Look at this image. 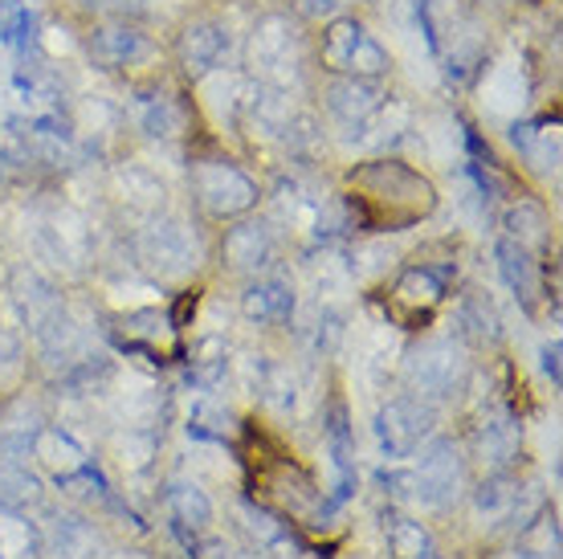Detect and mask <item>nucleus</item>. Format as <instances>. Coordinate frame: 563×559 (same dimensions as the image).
<instances>
[{"instance_id":"nucleus-11","label":"nucleus","mask_w":563,"mask_h":559,"mask_svg":"<svg viewBox=\"0 0 563 559\" xmlns=\"http://www.w3.org/2000/svg\"><path fill=\"white\" fill-rule=\"evenodd\" d=\"M152 54V42L147 33H140L128 21H111V25H99L90 33V57L102 62L107 70H123V66H135Z\"/></svg>"},{"instance_id":"nucleus-2","label":"nucleus","mask_w":563,"mask_h":559,"mask_svg":"<svg viewBox=\"0 0 563 559\" xmlns=\"http://www.w3.org/2000/svg\"><path fill=\"white\" fill-rule=\"evenodd\" d=\"M405 376H409L412 396L433 405V401H450L462 392L465 376H470V360L457 339H429L409 355Z\"/></svg>"},{"instance_id":"nucleus-14","label":"nucleus","mask_w":563,"mask_h":559,"mask_svg":"<svg viewBox=\"0 0 563 559\" xmlns=\"http://www.w3.org/2000/svg\"><path fill=\"white\" fill-rule=\"evenodd\" d=\"M241 310L250 322H262V327H274V322H286L295 315V294L286 282H257L241 294Z\"/></svg>"},{"instance_id":"nucleus-30","label":"nucleus","mask_w":563,"mask_h":559,"mask_svg":"<svg viewBox=\"0 0 563 559\" xmlns=\"http://www.w3.org/2000/svg\"><path fill=\"white\" fill-rule=\"evenodd\" d=\"M37 478L29 474L25 465L16 462H0V506H21V503H33L37 498Z\"/></svg>"},{"instance_id":"nucleus-4","label":"nucleus","mask_w":563,"mask_h":559,"mask_svg":"<svg viewBox=\"0 0 563 559\" xmlns=\"http://www.w3.org/2000/svg\"><path fill=\"white\" fill-rule=\"evenodd\" d=\"M192 184H197V200L205 205L209 217H241L257 205V184L229 160H200L197 172H192Z\"/></svg>"},{"instance_id":"nucleus-15","label":"nucleus","mask_w":563,"mask_h":559,"mask_svg":"<svg viewBox=\"0 0 563 559\" xmlns=\"http://www.w3.org/2000/svg\"><path fill=\"white\" fill-rule=\"evenodd\" d=\"M474 446H478L482 462L490 465L494 474H503V470L519 458V425H515V420H507V417L482 420Z\"/></svg>"},{"instance_id":"nucleus-6","label":"nucleus","mask_w":563,"mask_h":559,"mask_svg":"<svg viewBox=\"0 0 563 559\" xmlns=\"http://www.w3.org/2000/svg\"><path fill=\"white\" fill-rule=\"evenodd\" d=\"M197 241H192V229L176 217H164V221H152L140 233V262L159 278H184L188 270L197 266Z\"/></svg>"},{"instance_id":"nucleus-20","label":"nucleus","mask_w":563,"mask_h":559,"mask_svg":"<svg viewBox=\"0 0 563 559\" xmlns=\"http://www.w3.org/2000/svg\"><path fill=\"white\" fill-rule=\"evenodd\" d=\"M367 29L355 21V17H331V25L323 29V66L331 74H347V62H352L355 45Z\"/></svg>"},{"instance_id":"nucleus-33","label":"nucleus","mask_w":563,"mask_h":559,"mask_svg":"<svg viewBox=\"0 0 563 559\" xmlns=\"http://www.w3.org/2000/svg\"><path fill=\"white\" fill-rule=\"evenodd\" d=\"M450 9V0H417V13H421V25H424V37L433 50H441V17Z\"/></svg>"},{"instance_id":"nucleus-24","label":"nucleus","mask_w":563,"mask_h":559,"mask_svg":"<svg viewBox=\"0 0 563 559\" xmlns=\"http://www.w3.org/2000/svg\"><path fill=\"white\" fill-rule=\"evenodd\" d=\"M168 506H172V518L180 523L184 531H192V535L209 531L212 503L205 498V490H197V486H176V490H172Z\"/></svg>"},{"instance_id":"nucleus-8","label":"nucleus","mask_w":563,"mask_h":559,"mask_svg":"<svg viewBox=\"0 0 563 559\" xmlns=\"http://www.w3.org/2000/svg\"><path fill=\"white\" fill-rule=\"evenodd\" d=\"M462 482H465L462 458H457V449H453L450 441H437L421 458L417 474H412L417 498H421L424 506H450L453 498L462 494Z\"/></svg>"},{"instance_id":"nucleus-12","label":"nucleus","mask_w":563,"mask_h":559,"mask_svg":"<svg viewBox=\"0 0 563 559\" xmlns=\"http://www.w3.org/2000/svg\"><path fill=\"white\" fill-rule=\"evenodd\" d=\"M229 54V33L212 21H197L180 33V66L192 78H205L221 66V57Z\"/></svg>"},{"instance_id":"nucleus-3","label":"nucleus","mask_w":563,"mask_h":559,"mask_svg":"<svg viewBox=\"0 0 563 559\" xmlns=\"http://www.w3.org/2000/svg\"><path fill=\"white\" fill-rule=\"evenodd\" d=\"M250 70L257 83L269 90H290L302 70V54H298V33L286 17H266L257 21L254 37H250Z\"/></svg>"},{"instance_id":"nucleus-34","label":"nucleus","mask_w":563,"mask_h":559,"mask_svg":"<svg viewBox=\"0 0 563 559\" xmlns=\"http://www.w3.org/2000/svg\"><path fill=\"white\" fill-rule=\"evenodd\" d=\"M229 425H233V417H229L225 408H217V405H200L197 420H192V429H197V434H212V437H225Z\"/></svg>"},{"instance_id":"nucleus-17","label":"nucleus","mask_w":563,"mask_h":559,"mask_svg":"<svg viewBox=\"0 0 563 559\" xmlns=\"http://www.w3.org/2000/svg\"><path fill=\"white\" fill-rule=\"evenodd\" d=\"M510 140L519 147V155L531 164L536 172H555L560 164V135H555V123H515L510 127Z\"/></svg>"},{"instance_id":"nucleus-21","label":"nucleus","mask_w":563,"mask_h":559,"mask_svg":"<svg viewBox=\"0 0 563 559\" xmlns=\"http://www.w3.org/2000/svg\"><path fill=\"white\" fill-rule=\"evenodd\" d=\"M200 95H205V107L212 111L217 123H225V119H238V111L250 107V98H245V78L238 74H209V83L200 86Z\"/></svg>"},{"instance_id":"nucleus-36","label":"nucleus","mask_w":563,"mask_h":559,"mask_svg":"<svg viewBox=\"0 0 563 559\" xmlns=\"http://www.w3.org/2000/svg\"><path fill=\"white\" fill-rule=\"evenodd\" d=\"M543 368L551 372V380H560V343H551V348L543 351Z\"/></svg>"},{"instance_id":"nucleus-32","label":"nucleus","mask_w":563,"mask_h":559,"mask_svg":"<svg viewBox=\"0 0 563 559\" xmlns=\"http://www.w3.org/2000/svg\"><path fill=\"white\" fill-rule=\"evenodd\" d=\"M462 327L470 331V336H478V339H494L498 336V315H494V307L482 298V294H474V298H465L462 303Z\"/></svg>"},{"instance_id":"nucleus-5","label":"nucleus","mask_w":563,"mask_h":559,"mask_svg":"<svg viewBox=\"0 0 563 559\" xmlns=\"http://www.w3.org/2000/svg\"><path fill=\"white\" fill-rule=\"evenodd\" d=\"M262 474L254 478L257 494H262V503L269 506V511H278V515H290V518H314L319 515V486H314V478L302 470V465H295L290 458H278V462L269 465H257Z\"/></svg>"},{"instance_id":"nucleus-26","label":"nucleus","mask_w":563,"mask_h":559,"mask_svg":"<svg viewBox=\"0 0 563 559\" xmlns=\"http://www.w3.org/2000/svg\"><path fill=\"white\" fill-rule=\"evenodd\" d=\"M388 70H393V57H388V50H384L372 33H364V37H360V45H355L352 62H347V78L376 83V78H384Z\"/></svg>"},{"instance_id":"nucleus-25","label":"nucleus","mask_w":563,"mask_h":559,"mask_svg":"<svg viewBox=\"0 0 563 559\" xmlns=\"http://www.w3.org/2000/svg\"><path fill=\"white\" fill-rule=\"evenodd\" d=\"M522 95H527V83H522L519 66L515 62L494 66L490 78H486V98H490L494 111H515V107H522Z\"/></svg>"},{"instance_id":"nucleus-27","label":"nucleus","mask_w":563,"mask_h":559,"mask_svg":"<svg viewBox=\"0 0 563 559\" xmlns=\"http://www.w3.org/2000/svg\"><path fill=\"white\" fill-rule=\"evenodd\" d=\"M507 224H510V238L519 241V245H527V250L548 241V212L539 209V205H531V200H519L510 209Z\"/></svg>"},{"instance_id":"nucleus-13","label":"nucleus","mask_w":563,"mask_h":559,"mask_svg":"<svg viewBox=\"0 0 563 559\" xmlns=\"http://www.w3.org/2000/svg\"><path fill=\"white\" fill-rule=\"evenodd\" d=\"M274 257V229L266 221H241L225 233L229 270H262Z\"/></svg>"},{"instance_id":"nucleus-7","label":"nucleus","mask_w":563,"mask_h":559,"mask_svg":"<svg viewBox=\"0 0 563 559\" xmlns=\"http://www.w3.org/2000/svg\"><path fill=\"white\" fill-rule=\"evenodd\" d=\"M323 98H327V114H331L339 131L352 135V140H364V131L372 127V119H376L384 107V95L376 86L364 83V78H347V74L331 78Z\"/></svg>"},{"instance_id":"nucleus-10","label":"nucleus","mask_w":563,"mask_h":559,"mask_svg":"<svg viewBox=\"0 0 563 559\" xmlns=\"http://www.w3.org/2000/svg\"><path fill=\"white\" fill-rule=\"evenodd\" d=\"M429 429H433V408L417 396H400L380 413V437L388 453H396V458H409L412 449L429 437Z\"/></svg>"},{"instance_id":"nucleus-16","label":"nucleus","mask_w":563,"mask_h":559,"mask_svg":"<svg viewBox=\"0 0 563 559\" xmlns=\"http://www.w3.org/2000/svg\"><path fill=\"white\" fill-rule=\"evenodd\" d=\"M33 453L42 458L57 478H78L86 470V449L66 429H42L33 437Z\"/></svg>"},{"instance_id":"nucleus-9","label":"nucleus","mask_w":563,"mask_h":559,"mask_svg":"<svg viewBox=\"0 0 563 559\" xmlns=\"http://www.w3.org/2000/svg\"><path fill=\"white\" fill-rule=\"evenodd\" d=\"M441 278H437L429 266H409L400 278L393 282V294H388V315H393L400 327H417L437 310L441 303Z\"/></svg>"},{"instance_id":"nucleus-19","label":"nucleus","mask_w":563,"mask_h":559,"mask_svg":"<svg viewBox=\"0 0 563 559\" xmlns=\"http://www.w3.org/2000/svg\"><path fill=\"white\" fill-rule=\"evenodd\" d=\"M498 266H503V278H507V286L515 294H519L522 303L531 307L536 303V262H531V250L527 245H519L515 238H503L498 241Z\"/></svg>"},{"instance_id":"nucleus-18","label":"nucleus","mask_w":563,"mask_h":559,"mask_svg":"<svg viewBox=\"0 0 563 559\" xmlns=\"http://www.w3.org/2000/svg\"><path fill=\"white\" fill-rule=\"evenodd\" d=\"M135 123L152 140H172V135L184 131V107L172 95H164V90H152V95H143L135 102Z\"/></svg>"},{"instance_id":"nucleus-28","label":"nucleus","mask_w":563,"mask_h":559,"mask_svg":"<svg viewBox=\"0 0 563 559\" xmlns=\"http://www.w3.org/2000/svg\"><path fill=\"white\" fill-rule=\"evenodd\" d=\"M388 547H393L396 559H424L433 556V535L412 518H396L393 531H388Z\"/></svg>"},{"instance_id":"nucleus-31","label":"nucleus","mask_w":563,"mask_h":559,"mask_svg":"<svg viewBox=\"0 0 563 559\" xmlns=\"http://www.w3.org/2000/svg\"><path fill=\"white\" fill-rule=\"evenodd\" d=\"M29 0H0V42L4 45H25L29 42Z\"/></svg>"},{"instance_id":"nucleus-22","label":"nucleus","mask_w":563,"mask_h":559,"mask_svg":"<svg viewBox=\"0 0 563 559\" xmlns=\"http://www.w3.org/2000/svg\"><path fill=\"white\" fill-rule=\"evenodd\" d=\"M114 184H119L123 200H131V205L143 209V212H152V209L164 205V184H159V176H155L152 168H143V164H128V168H119Z\"/></svg>"},{"instance_id":"nucleus-37","label":"nucleus","mask_w":563,"mask_h":559,"mask_svg":"<svg viewBox=\"0 0 563 559\" xmlns=\"http://www.w3.org/2000/svg\"><path fill=\"white\" fill-rule=\"evenodd\" d=\"M86 9H128V4H143V0H82Z\"/></svg>"},{"instance_id":"nucleus-35","label":"nucleus","mask_w":563,"mask_h":559,"mask_svg":"<svg viewBox=\"0 0 563 559\" xmlns=\"http://www.w3.org/2000/svg\"><path fill=\"white\" fill-rule=\"evenodd\" d=\"M352 0H298V9L307 17H335L339 9H347Z\"/></svg>"},{"instance_id":"nucleus-1","label":"nucleus","mask_w":563,"mask_h":559,"mask_svg":"<svg viewBox=\"0 0 563 559\" xmlns=\"http://www.w3.org/2000/svg\"><path fill=\"white\" fill-rule=\"evenodd\" d=\"M352 184V200L364 224L372 229H409V224L424 221L429 212L437 209V193L433 184L424 180L421 172H412L409 164L400 160H372V164H360V168L347 176Z\"/></svg>"},{"instance_id":"nucleus-23","label":"nucleus","mask_w":563,"mask_h":559,"mask_svg":"<svg viewBox=\"0 0 563 559\" xmlns=\"http://www.w3.org/2000/svg\"><path fill=\"white\" fill-rule=\"evenodd\" d=\"M172 331H176V322L164 319L159 310H140V315H131L128 319V343L131 348H147L152 355L159 351H172Z\"/></svg>"},{"instance_id":"nucleus-29","label":"nucleus","mask_w":563,"mask_h":559,"mask_svg":"<svg viewBox=\"0 0 563 559\" xmlns=\"http://www.w3.org/2000/svg\"><path fill=\"white\" fill-rule=\"evenodd\" d=\"M21 556H37V544H33V531H29L25 518H16L9 506H0V559H21Z\"/></svg>"}]
</instances>
